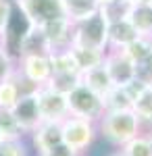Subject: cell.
Returning a JSON list of instances; mask_svg holds the SVG:
<instances>
[{
    "label": "cell",
    "mask_w": 152,
    "mask_h": 156,
    "mask_svg": "<svg viewBox=\"0 0 152 156\" xmlns=\"http://www.w3.org/2000/svg\"><path fill=\"white\" fill-rule=\"evenodd\" d=\"M71 44L90 46L98 50H108V21L104 15L98 11L85 17L81 21L73 23V40Z\"/></svg>",
    "instance_id": "obj_2"
},
{
    "label": "cell",
    "mask_w": 152,
    "mask_h": 156,
    "mask_svg": "<svg viewBox=\"0 0 152 156\" xmlns=\"http://www.w3.org/2000/svg\"><path fill=\"white\" fill-rule=\"evenodd\" d=\"M79 83H81V75H75V73H52V77L48 79V85L63 94H69Z\"/></svg>",
    "instance_id": "obj_26"
},
{
    "label": "cell",
    "mask_w": 152,
    "mask_h": 156,
    "mask_svg": "<svg viewBox=\"0 0 152 156\" xmlns=\"http://www.w3.org/2000/svg\"><path fill=\"white\" fill-rule=\"evenodd\" d=\"M60 129H63V142L67 146H71L79 156L85 154L88 148L98 137L96 121H88V119H81V117H73V115H69L67 119L60 121Z\"/></svg>",
    "instance_id": "obj_3"
},
{
    "label": "cell",
    "mask_w": 152,
    "mask_h": 156,
    "mask_svg": "<svg viewBox=\"0 0 152 156\" xmlns=\"http://www.w3.org/2000/svg\"><path fill=\"white\" fill-rule=\"evenodd\" d=\"M148 2H150V4H152V0H148Z\"/></svg>",
    "instance_id": "obj_35"
},
{
    "label": "cell",
    "mask_w": 152,
    "mask_h": 156,
    "mask_svg": "<svg viewBox=\"0 0 152 156\" xmlns=\"http://www.w3.org/2000/svg\"><path fill=\"white\" fill-rule=\"evenodd\" d=\"M15 73H17V60L0 46V83L6 81V79H11Z\"/></svg>",
    "instance_id": "obj_27"
},
{
    "label": "cell",
    "mask_w": 152,
    "mask_h": 156,
    "mask_svg": "<svg viewBox=\"0 0 152 156\" xmlns=\"http://www.w3.org/2000/svg\"><path fill=\"white\" fill-rule=\"evenodd\" d=\"M50 52H52L50 50V44H48L46 37H44L42 29L29 25V29L25 31L23 40H21V56H27V54H50Z\"/></svg>",
    "instance_id": "obj_14"
},
{
    "label": "cell",
    "mask_w": 152,
    "mask_h": 156,
    "mask_svg": "<svg viewBox=\"0 0 152 156\" xmlns=\"http://www.w3.org/2000/svg\"><path fill=\"white\" fill-rule=\"evenodd\" d=\"M42 34L50 44V50H63L71 46V40H73V23H71L67 17H59V19H52L44 23L42 27Z\"/></svg>",
    "instance_id": "obj_10"
},
{
    "label": "cell",
    "mask_w": 152,
    "mask_h": 156,
    "mask_svg": "<svg viewBox=\"0 0 152 156\" xmlns=\"http://www.w3.org/2000/svg\"><path fill=\"white\" fill-rule=\"evenodd\" d=\"M129 11H131V2L129 0H113V2H106L100 4V12L104 15V19L110 21H119V19H127Z\"/></svg>",
    "instance_id": "obj_24"
},
{
    "label": "cell",
    "mask_w": 152,
    "mask_h": 156,
    "mask_svg": "<svg viewBox=\"0 0 152 156\" xmlns=\"http://www.w3.org/2000/svg\"><path fill=\"white\" fill-rule=\"evenodd\" d=\"M11 110H13V115H15V119H17V123H19V127H21V131H23L25 135H29V133L42 123V112H40V104H38L35 90L23 92V94L19 96V100L13 104Z\"/></svg>",
    "instance_id": "obj_8"
},
{
    "label": "cell",
    "mask_w": 152,
    "mask_h": 156,
    "mask_svg": "<svg viewBox=\"0 0 152 156\" xmlns=\"http://www.w3.org/2000/svg\"><path fill=\"white\" fill-rule=\"evenodd\" d=\"M71 54L77 62L79 71H88L92 67H98L104 62V56H106V50H98V48H90V46H79V44H71Z\"/></svg>",
    "instance_id": "obj_15"
},
{
    "label": "cell",
    "mask_w": 152,
    "mask_h": 156,
    "mask_svg": "<svg viewBox=\"0 0 152 156\" xmlns=\"http://www.w3.org/2000/svg\"><path fill=\"white\" fill-rule=\"evenodd\" d=\"M127 19L129 23L136 27L138 36L152 37V4L150 2H140V4L131 6Z\"/></svg>",
    "instance_id": "obj_17"
},
{
    "label": "cell",
    "mask_w": 152,
    "mask_h": 156,
    "mask_svg": "<svg viewBox=\"0 0 152 156\" xmlns=\"http://www.w3.org/2000/svg\"><path fill=\"white\" fill-rule=\"evenodd\" d=\"M104 67L115 85H127L131 79H136V65L123 54V50H106Z\"/></svg>",
    "instance_id": "obj_9"
},
{
    "label": "cell",
    "mask_w": 152,
    "mask_h": 156,
    "mask_svg": "<svg viewBox=\"0 0 152 156\" xmlns=\"http://www.w3.org/2000/svg\"><path fill=\"white\" fill-rule=\"evenodd\" d=\"M17 75H21L25 81L40 87L48 83V79L52 77V65L48 54H27L17 60Z\"/></svg>",
    "instance_id": "obj_7"
},
{
    "label": "cell",
    "mask_w": 152,
    "mask_h": 156,
    "mask_svg": "<svg viewBox=\"0 0 152 156\" xmlns=\"http://www.w3.org/2000/svg\"><path fill=\"white\" fill-rule=\"evenodd\" d=\"M102 102H104V112L106 110H127L133 104V100L129 98L123 85H113L102 96Z\"/></svg>",
    "instance_id": "obj_19"
},
{
    "label": "cell",
    "mask_w": 152,
    "mask_h": 156,
    "mask_svg": "<svg viewBox=\"0 0 152 156\" xmlns=\"http://www.w3.org/2000/svg\"><path fill=\"white\" fill-rule=\"evenodd\" d=\"M121 50H123V54L136 65L138 60H142V58H146V56H150V54H152V37L138 36L133 42H129L127 46L121 48Z\"/></svg>",
    "instance_id": "obj_21"
},
{
    "label": "cell",
    "mask_w": 152,
    "mask_h": 156,
    "mask_svg": "<svg viewBox=\"0 0 152 156\" xmlns=\"http://www.w3.org/2000/svg\"><path fill=\"white\" fill-rule=\"evenodd\" d=\"M38 156H79V154H77L71 146H67L65 142H60V144L48 148L46 152H42V154H38Z\"/></svg>",
    "instance_id": "obj_31"
},
{
    "label": "cell",
    "mask_w": 152,
    "mask_h": 156,
    "mask_svg": "<svg viewBox=\"0 0 152 156\" xmlns=\"http://www.w3.org/2000/svg\"><path fill=\"white\" fill-rule=\"evenodd\" d=\"M0 133L4 140H23L25 137L11 108H0Z\"/></svg>",
    "instance_id": "obj_22"
},
{
    "label": "cell",
    "mask_w": 152,
    "mask_h": 156,
    "mask_svg": "<svg viewBox=\"0 0 152 156\" xmlns=\"http://www.w3.org/2000/svg\"><path fill=\"white\" fill-rule=\"evenodd\" d=\"M15 9L25 17V21L34 27H42L44 23L65 17L60 0H13Z\"/></svg>",
    "instance_id": "obj_5"
},
{
    "label": "cell",
    "mask_w": 152,
    "mask_h": 156,
    "mask_svg": "<svg viewBox=\"0 0 152 156\" xmlns=\"http://www.w3.org/2000/svg\"><path fill=\"white\" fill-rule=\"evenodd\" d=\"M31 140V148L35 150V154L46 152L48 148L56 146L63 142V129H60L59 121H42L34 131L29 133Z\"/></svg>",
    "instance_id": "obj_11"
},
{
    "label": "cell",
    "mask_w": 152,
    "mask_h": 156,
    "mask_svg": "<svg viewBox=\"0 0 152 156\" xmlns=\"http://www.w3.org/2000/svg\"><path fill=\"white\" fill-rule=\"evenodd\" d=\"M136 79L152 87V54L136 62Z\"/></svg>",
    "instance_id": "obj_29"
},
{
    "label": "cell",
    "mask_w": 152,
    "mask_h": 156,
    "mask_svg": "<svg viewBox=\"0 0 152 156\" xmlns=\"http://www.w3.org/2000/svg\"><path fill=\"white\" fill-rule=\"evenodd\" d=\"M0 156H27V146L23 140H2Z\"/></svg>",
    "instance_id": "obj_28"
},
{
    "label": "cell",
    "mask_w": 152,
    "mask_h": 156,
    "mask_svg": "<svg viewBox=\"0 0 152 156\" xmlns=\"http://www.w3.org/2000/svg\"><path fill=\"white\" fill-rule=\"evenodd\" d=\"M63 12L71 23H77L85 17L100 11V0H60Z\"/></svg>",
    "instance_id": "obj_13"
},
{
    "label": "cell",
    "mask_w": 152,
    "mask_h": 156,
    "mask_svg": "<svg viewBox=\"0 0 152 156\" xmlns=\"http://www.w3.org/2000/svg\"><path fill=\"white\" fill-rule=\"evenodd\" d=\"M13 12H15V2L13 0H0V36L4 34L6 25L11 23Z\"/></svg>",
    "instance_id": "obj_30"
},
{
    "label": "cell",
    "mask_w": 152,
    "mask_h": 156,
    "mask_svg": "<svg viewBox=\"0 0 152 156\" xmlns=\"http://www.w3.org/2000/svg\"><path fill=\"white\" fill-rule=\"evenodd\" d=\"M2 140H4V137H2V133H0V142H2Z\"/></svg>",
    "instance_id": "obj_34"
},
{
    "label": "cell",
    "mask_w": 152,
    "mask_h": 156,
    "mask_svg": "<svg viewBox=\"0 0 152 156\" xmlns=\"http://www.w3.org/2000/svg\"><path fill=\"white\" fill-rule=\"evenodd\" d=\"M81 83H85L90 90H94L96 94H100V96H104L106 92L113 87V79H110V75L106 71L104 62L102 65H98V67H92V69H88V71L81 73Z\"/></svg>",
    "instance_id": "obj_16"
},
{
    "label": "cell",
    "mask_w": 152,
    "mask_h": 156,
    "mask_svg": "<svg viewBox=\"0 0 152 156\" xmlns=\"http://www.w3.org/2000/svg\"><path fill=\"white\" fill-rule=\"evenodd\" d=\"M19 96H21V87L17 83L15 75L0 83V108H13V104L19 100Z\"/></svg>",
    "instance_id": "obj_25"
},
{
    "label": "cell",
    "mask_w": 152,
    "mask_h": 156,
    "mask_svg": "<svg viewBox=\"0 0 152 156\" xmlns=\"http://www.w3.org/2000/svg\"><path fill=\"white\" fill-rule=\"evenodd\" d=\"M67 104H69V115L81 117L88 121H98L104 115V102L102 96L90 90L85 83L75 85L67 94Z\"/></svg>",
    "instance_id": "obj_4"
},
{
    "label": "cell",
    "mask_w": 152,
    "mask_h": 156,
    "mask_svg": "<svg viewBox=\"0 0 152 156\" xmlns=\"http://www.w3.org/2000/svg\"><path fill=\"white\" fill-rule=\"evenodd\" d=\"M96 125H98V135L104 137L108 144L117 146V148L125 146L131 137H136L138 133L144 131L140 117L131 108H127V110H106L96 121Z\"/></svg>",
    "instance_id": "obj_1"
},
{
    "label": "cell",
    "mask_w": 152,
    "mask_h": 156,
    "mask_svg": "<svg viewBox=\"0 0 152 156\" xmlns=\"http://www.w3.org/2000/svg\"><path fill=\"white\" fill-rule=\"evenodd\" d=\"M50 65H52V73H75L81 75L77 62L71 54V48H63V50H52L50 54Z\"/></svg>",
    "instance_id": "obj_18"
},
{
    "label": "cell",
    "mask_w": 152,
    "mask_h": 156,
    "mask_svg": "<svg viewBox=\"0 0 152 156\" xmlns=\"http://www.w3.org/2000/svg\"><path fill=\"white\" fill-rule=\"evenodd\" d=\"M110 156H125V154H123L121 150H115V152H113V154H110Z\"/></svg>",
    "instance_id": "obj_32"
},
{
    "label": "cell",
    "mask_w": 152,
    "mask_h": 156,
    "mask_svg": "<svg viewBox=\"0 0 152 156\" xmlns=\"http://www.w3.org/2000/svg\"><path fill=\"white\" fill-rule=\"evenodd\" d=\"M35 96L42 112V121H63L69 117V104H67V94L50 87L48 83L35 87Z\"/></svg>",
    "instance_id": "obj_6"
},
{
    "label": "cell",
    "mask_w": 152,
    "mask_h": 156,
    "mask_svg": "<svg viewBox=\"0 0 152 156\" xmlns=\"http://www.w3.org/2000/svg\"><path fill=\"white\" fill-rule=\"evenodd\" d=\"M125 156H152V144L148 140V135L142 131L136 137H131L125 146L119 148Z\"/></svg>",
    "instance_id": "obj_23"
},
{
    "label": "cell",
    "mask_w": 152,
    "mask_h": 156,
    "mask_svg": "<svg viewBox=\"0 0 152 156\" xmlns=\"http://www.w3.org/2000/svg\"><path fill=\"white\" fill-rule=\"evenodd\" d=\"M106 2H113V0H100V4H106Z\"/></svg>",
    "instance_id": "obj_33"
},
{
    "label": "cell",
    "mask_w": 152,
    "mask_h": 156,
    "mask_svg": "<svg viewBox=\"0 0 152 156\" xmlns=\"http://www.w3.org/2000/svg\"><path fill=\"white\" fill-rule=\"evenodd\" d=\"M138 37L136 27L129 23V19H119L108 23V48L121 50L125 48L129 42H133Z\"/></svg>",
    "instance_id": "obj_12"
},
{
    "label": "cell",
    "mask_w": 152,
    "mask_h": 156,
    "mask_svg": "<svg viewBox=\"0 0 152 156\" xmlns=\"http://www.w3.org/2000/svg\"><path fill=\"white\" fill-rule=\"evenodd\" d=\"M131 110L140 117L142 127L144 129H150L152 127V87H146L140 96H136Z\"/></svg>",
    "instance_id": "obj_20"
}]
</instances>
